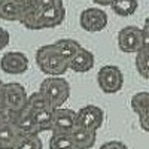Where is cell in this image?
<instances>
[{"label":"cell","mask_w":149,"mask_h":149,"mask_svg":"<svg viewBox=\"0 0 149 149\" xmlns=\"http://www.w3.org/2000/svg\"><path fill=\"white\" fill-rule=\"evenodd\" d=\"M100 149H128L125 143H122L119 140H109L100 146Z\"/></svg>","instance_id":"cell-26"},{"label":"cell","mask_w":149,"mask_h":149,"mask_svg":"<svg viewBox=\"0 0 149 149\" xmlns=\"http://www.w3.org/2000/svg\"><path fill=\"white\" fill-rule=\"evenodd\" d=\"M93 2L98 6H110L113 3V0H93Z\"/></svg>","instance_id":"cell-30"},{"label":"cell","mask_w":149,"mask_h":149,"mask_svg":"<svg viewBox=\"0 0 149 149\" xmlns=\"http://www.w3.org/2000/svg\"><path fill=\"white\" fill-rule=\"evenodd\" d=\"M118 46L125 54H136L143 48L142 31L137 26H125L118 33Z\"/></svg>","instance_id":"cell-7"},{"label":"cell","mask_w":149,"mask_h":149,"mask_svg":"<svg viewBox=\"0 0 149 149\" xmlns=\"http://www.w3.org/2000/svg\"><path fill=\"white\" fill-rule=\"evenodd\" d=\"M66 8L58 6L43 10H34L33 15L22 24L29 30H45V29H54L63 24L66 19Z\"/></svg>","instance_id":"cell-3"},{"label":"cell","mask_w":149,"mask_h":149,"mask_svg":"<svg viewBox=\"0 0 149 149\" xmlns=\"http://www.w3.org/2000/svg\"><path fill=\"white\" fill-rule=\"evenodd\" d=\"M130 106L133 112L139 118V124L143 131H149V113H148V106H149V94L148 91H139L133 94Z\"/></svg>","instance_id":"cell-11"},{"label":"cell","mask_w":149,"mask_h":149,"mask_svg":"<svg viewBox=\"0 0 149 149\" xmlns=\"http://www.w3.org/2000/svg\"><path fill=\"white\" fill-rule=\"evenodd\" d=\"M27 98L29 94L21 84L18 82L5 84V100H3L5 107L14 112H21L27 106Z\"/></svg>","instance_id":"cell-9"},{"label":"cell","mask_w":149,"mask_h":149,"mask_svg":"<svg viewBox=\"0 0 149 149\" xmlns=\"http://www.w3.org/2000/svg\"><path fill=\"white\" fill-rule=\"evenodd\" d=\"M30 110V109H29ZM52 107H46V109H36L30 110L31 119L36 125L37 133H43V131H51V122H52Z\"/></svg>","instance_id":"cell-14"},{"label":"cell","mask_w":149,"mask_h":149,"mask_svg":"<svg viewBox=\"0 0 149 149\" xmlns=\"http://www.w3.org/2000/svg\"><path fill=\"white\" fill-rule=\"evenodd\" d=\"M18 116V112H14L5 106H0V124H12L14 125Z\"/></svg>","instance_id":"cell-25"},{"label":"cell","mask_w":149,"mask_h":149,"mask_svg":"<svg viewBox=\"0 0 149 149\" xmlns=\"http://www.w3.org/2000/svg\"><path fill=\"white\" fill-rule=\"evenodd\" d=\"M19 131L12 124H0V149H12L19 139Z\"/></svg>","instance_id":"cell-16"},{"label":"cell","mask_w":149,"mask_h":149,"mask_svg":"<svg viewBox=\"0 0 149 149\" xmlns=\"http://www.w3.org/2000/svg\"><path fill=\"white\" fill-rule=\"evenodd\" d=\"M107 14L102 8H86L81 12L79 24L88 33H97L106 29L107 26Z\"/></svg>","instance_id":"cell-6"},{"label":"cell","mask_w":149,"mask_h":149,"mask_svg":"<svg viewBox=\"0 0 149 149\" xmlns=\"http://www.w3.org/2000/svg\"><path fill=\"white\" fill-rule=\"evenodd\" d=\"M9 39H10V36H9L8 30L0 27V51H3V49L9 45Z\"/></svg>","instance_id":"cell-27"},{"label":"cell","mask_w":149,"mask_h":149,"mask_svg":"<svg viewBox=\"0 0 149 149\" xmlns=\"http://www.w3.org/2000/svg\"><path fill=\"white\" fill-rule=\"evenodd\" d=\"M142 31V43L145 49H149V29H148V21L145 22V26L140 29Z\"/></svg>","instance_id":"cell-28"},{"label":"cell","mask_w":149,"mask_h":149,"mask_svg":"<svg viewBox=\"0 0 149 149\" xmlns=\"http://www.w3.org/2000/svg\"><path fill=\"white\" fill-rule=\"evenodd\" d=\"M112 10L115 12L118 17H131L139 8L137 0H113V3L110 5Z\"/></svg>","instance_id":"cell-19"},{"label":"cell","mask_w":149,"mask_h":149,"mask_svg":"<svg viewBox=\"0 0 149 149\" xmlns=\"http://www.w3.org/2000/svg\"><path fill=\"white\" fill-rule=\"evenodd\" d=\"M14 125L17 127V130L19 131L21 136H27V134H39L36 130V125L31 119L30 110L27 107H24L21 112H18V116Z\"/></svg>","instance_id":"cell-17"},{"label":"cell","mask_w":149,"mask_h":149,"mask_svg":"<svg viewBox=\"0 0 149 149\" xmlns=\"http://www.w3.org/2000/svg\"><path fill=\"white\" fill-rule=\"evenodd\" d=\"M27 109L30 110H36V109H46V107H51V104L48 103L46 98L39 93V91H36V93H31L27 98Z\"/></svg>","instance_id":"cell-23"},{"label":"cell","mask_w":149,"mask_h":149,"mask_svg":"<svg viewBox=\"0 0 149 149\" xmlns=\"http://www.w3.org/2000/svg\"><path fill=\"white\" fill-rule=\"evenodd\" d=\"M54 46V49L61 55V57H64L66 60H69L74 52L78 51L79 48H82V45L78 42V40H74V39H69V37H66V39H58L55 40L54 43H51Z\"/></svg>","instance_id":"cell-18"},{"label":"cell","mask_w":149,"mask_h":149,"mask_svg":"<svg viewBox=\"0 0 149 149\" xmlns=\"http://www.w3.org/2000/svg\"><path fill=\"white\" fill-rule=\"evenodd\" d=\"M39 93L48 100L52 109L63 107V104L70 97V84L66 78L51 76L42 81L39 86Z\"/></svg>","instance_id":"cell-2"},{"label":"cell","mask_w":149,"mask_h":149,"mask_svg":"<svg viewBox=\"0 0 149 149\" xmlns=\"http://www.w3.org/2000/svg\"><path fill=\"white\" fill-rule=\"evenodd\" d=\"M22 0H0V18L5 21H18L21 18Z\"/></svg>","instance_id":"cell-15"},{"label":"cell","mask_w":149,"mask_h":149,"mask_svg":"<svg viewBox=\"0 0 149 149\" xmlns=\"http://www.w3.org/2000/svg\"><path fill=\"white\" fill-rule=\"evenodd\" d=\"M76 125V112L69 107H58L52 112V134H70Z\"/></svg>","instance_id":"cell-8"},{"label":"cell","mask_w":149,"mask_h":149,"mask_svg":"<svg viewBox=\"0 0 149 149\" xmlns=\"http://www.w3.org/2000/svg\"><path fill=\"white\" fill-rule=\"evenodd\" d=\"M104 122V110L95 104H86L76 112V125L86 130L95 131L102 128Z\"/></svg>","instance_id":"cell-5"},{"label":"cell","mask_w":149,"mask_h":149,"mask_svg":"<svg viewBox=\"0 0 149 149\" xmlns=\"http://www.w3.org/2000/svg\"><path fill=\"white\" fill-rule=\"evenodd\" d=\"M97 84L104 94H116L122 90L124 74L118 66L106 64L97 73Z\"/></svg>","instance_id":"cell-4"},{"label":"cell","mask_w":149,"mask_h":149,"mask_svg":"<svg viewBox=\"0 0 149 149\" xmlns=\"http://www.w3.org/2000/svg\"><path fill=\"white\" fill-rule=\"evenodd\" d=\"M29 2L34 8V10H43V9L64 6V0H29Z\"/></svg>","instance_id":"cell-24"},{"label":"cell","mask_w":149,"mask_h":149,"mask_svg":"<svg viewBox=\"0 0 149 149\" xmlns=\"http://www.w3.org/2000/svg\"><path fill=\"white\" fill-rule=\"evenodd\" d=\"M148 55L149 49H140V51L136 52V70L143 79H148V69H149Z\"/></svg>","instance_id":"cell-22"},{"label":"cell","mask_w":149,"mask_h":149,"mask_svg":"<svg viewBox=\"0 0 149 149\" xmlns=\"http://www.w3.org/2000/svg\"><path fill=\"white\" fill-rule=\"evenodd\" d=\"M0 69L8 74H22L29 69V58L24 52L9 51L0 58Z\"/></svg>","instance_id":"cell-10"},{"label":"cell","mask_w":149,"mask_h":149,"mask_svg":"<svg viewBox=\"0 0 149 149\" xmlns=\"http://www.w3.org/2000/svg\"><path fill=\"white\" fill-rule=\"evenodd\" d=\"M12 149H43V143L39 134H27L19 136V139Z\"/></svg>","instance_id":"cell-20"},{"label":"cell","mask_w":149,"mask_h":149,"mask_svg":"<svg viewBox=\"0 0 149 149\" xmlns=\"http://www.w3.org/2000/svg\"><path fill=\"white\" fill-rule=\"evenodd\" d=\"M95 63V58L94 54L88 49H85L84 46L79 48L76 52H74L69 60H67V66L70 70L76 72V73H86L90 72L94 67Z\"/></svg>","instance_id":"cell-12"},{"label":"cell","mask_w":149,"mask_h":149,"mask_svg":"<svg viewBox=\"0 0 149 149\" xmlns=\"http://www.w3.org/2000/svg\"><path fill=\"white\" fill-rule=\"evenodd\" d=\"M49 149H76L70 134H52L49 139Z\"/></svg>","instance_id":"cell-21"},{"label":"cell","mask_w":149,"mask_h":149,"mask_svg":"<svg viewBox=\"0 0 149 149\" xmlns=\"http://www.w3.org/2000/svg\"><path fill=\"white\" fill-rule=\"evenodd\" d=\"M36 64L48 76H63L69 70L67 60L61 57L52 45H43L36 51Z\"/></svg>","instance_id":"cell-1"},{"label":"cell","mask_w":149,"mask_h":149,"mask_svg":"<svg viewBox=\"0 0 149 149\" xmlns=\"http://www.w3.org/2000/svg\"><path fill=\"white\" fill-rule=\"evenodd\" d=\"M70 137H72L74 146H76V149H91L95 145L97 133L82 128V127H74L70 133Z\"/></svg>","instance_id":"cell-13"},{"label":"cell","mask_w":149,"mask_h":149,"mask_svg":"<svg viewBox=\"0 0 149 149\" xmlns=\"http://www.w3.org/2000/svg\"><path fill=\"white\" fill-rule=\"evenodd\" d=\"M3 100H5V82L0 81V106H3Z\"/></svg>","instance_id":"cell-29"}]
</instances>
